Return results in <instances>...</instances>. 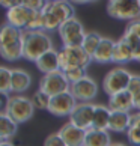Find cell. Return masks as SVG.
<instances>
[{"label":"cell","instance_id":"6da1fadb","mask_svg":"<svg viewBox=\"0 0 140 146\" xmlns=\"http://www.w3.org/2000/svg\"><path fill=\"white\" fill-rule=\"evenodd\" d=\"M53 39L45 30H24L23 32V51L24 59L29 62H36L42 54L50 51Z\"/></svg>","mask_w":140,"mask_h":146},{"label":"cell","instance_id":"7a4b0ae2","mask_svg":"<svg viewBox=\"0 0 140 146\" xmlns=\"http://www.w3.org/2000/svg\"><path fill=\"white\" fill-rule=\"evenodd\" d=\"M35 104L32 98L24 95H9L5 102V113L9 115L17 123H24L30 121L35 115Z\"/></svg>","mask_w":140,"mask_h":146},{"label":"cell","instance_id":"3957f363","mask_svg":"<svg viewBox=\"0 0 140 146\" xmlns=\"http://www.w3.org/2000/svg\"><path fill=\"white\" fill-rule=\"evenodd\" d=\"M107 14L115 20L134 21L140 18V0H109Z\"/></svg>","mask_w":140,"mask_h":146},{"label":"cell","instance_id":"277c9868","mask_svg":"<svg viewBox=\"0 0 140 146\" xmlns=\"http://www.w3.org/2000/svg\"><path fill=\"white\" fill-rule=\"evenodd\" d=\"M133 77V72L128 71L123 66H115L104 75L103 78V90L107 96H111L117 92L127 90L130 80Z\"/></svg>","mask_w":140,"mask_h":146},{"label":"cell","instance_id":"5b68a950","mask_svg":"<svg viewBox=\"0 0 140 146\" xmlns=\"http://www.w3.org/2000/svg\"><path fill=\"white\" fill-rule=\"evenodd\" d=\"M59 38H60L62 44L68 47H82L84 36L88 32L84 30L83 23L77 17H72L71 20L65 21L57 30Z\"/></svg>","mask_w":140,"mask_h":146},{"label":"cell","instance_id":"8992f818","mask_svg":"<svg viewBox=\"0 0 140 146\" xmlns=\"http://www.w3.org/2000/svg\"><path fill=\"white\" fill-rule=\"evenodd\" d=\"M59 60H60L62 69L72 68V66L86 69L90 65V62H94L92 56H89L83 47H68V45H63L59 50Z\"/></svg>","mask_w":140,"mask_h":146},{"label":"cell","instance_id":"52a82bcc","mask_svg":"<svg viewBox=\"0 0 140 146\" xmlns=\"http://www.w3.org/2000/svg\"><path fill=\"white\" fill-rule=\"evenodd\" d=\"M69 89H71V83L68 82L62 69L50 74H44L39 82V90L45 92L50 96L65 94V92H69Z\"/></svg>","mask_w":140,"mask_h":146},{"label":"cell","instance_id":"ba28073f","mask_svg":"<svg viewBox=\"0 0 140 146\" xmlns=\"http://www.w3.org/2000/svg\"><path fill=\"white\" fill-rule=\"evenodd\" d=\"M98 90H100L98 83L89 75L72 83L71 89H69V92L74 95V98L78 102H92L98 95Z\"/></svg>","mask_w":140,"mask_h":146},{"label":"cell","instance_id":"9c48e42d","mask_svg":"<svg viewBox=\"0 0 140 146\" xmlns=\"http://www.w3.org/2000/svg\"><path fill=\"white\" fill-rule=\"evenodd\" d=\"M77 104H78V101L74 98V95L71 92H65V94L51 96L48 113H51L56 117H66V116L69 117Z\"/></svg>","mask_w":140,"mask_h":146},{"label":"cell","instance_id":"30bf717a","mask_svg":"<svg viewBox=\"0 0 140 146\" xmlns=\"http://www.w3.org/2000/svg\"><path fill=\"white\" fill-rule=\"evenodd\" d=\"M94 113H95V104H92V102H78L75 106L74 111L71 113V116H69V122H72L78 128L88 131L89 128H92Z\"/></svg>","mask_w":140,"mask_h":146},{"label":"cell","instance_id":"8fae6325","mask_svg":"<svg viewBox=\"0 0 140 146\" xmlns=\"http://www.w3.org/2000/svg\"><path fill=\"white\" fill-rule=\"evenodd\" d=\"M32 12H33V9L26 8L24 5H17L14 8H9L6 9V23L21 30H26L32 17Z\"/></svg>","mask_w":140,"mask_h":146},{"label":"cell","instance_id":"7c38bea8","mask_svg":"<svg viewBox=\"0 0 140 146\" xmlns=\"http://www.w3.org/2000/svg\"><path fill=\"white\" fill-rule=\"evenodd\" d=\"M44 8L50 11L62 24L75 17L74 3H71L69 0H48Z\"/></svg>","mask_w":140,"mask_h":146},{"label":"cell","instance_id":"4fadbf2b","mask_svg":"<svg viewBox=\"0 0 140 146\" xmlns=\"http://www.w3.org/2000/svg\"><path fill=\"white\" fill-rule=\"evenodd\" d=\"M57 133L62 136V139L66 142L68 146H83V143H84L86 129L78 128L77 125H74L69 121L66 123H63Z\"/></svg>","mask_w":140,"mask_h":146},{"label":"cell","instance_id":"5bb4252c","mask_svg":"<svg viewBox=\"0 0 140 146\" xmlns=\"http://www.w3.org/2000/svg\"><path fill=\"white\" fill-rule=\"evenodd\" d=\"M109 109L111 111H131L134 109V96L130 90H122L109 96Z\"/></svg>","mask_w":140,"mask_h":146},{"label":"cell","instance_id":"9a60e30c","mask_svg":"<svg viewBox=\"0 0 140 146\" xmlns=\"http://www.w3.org/2000/svg\"><path fill=\"white\" fill-rule=\"evenodd\" d=\"M38 71L42 74H50L54 71H60V60H59V50L51 48L50 51H47L45 54H42L38 60L35 62Z\"/></svg>","mask_w":140,"mask_h":146},{"label":"cell","instance_id":"2e32d148","mask_svg":"<svg viewBox=\"0 0 140 146\" xmlns=\"http://www.w3.org/2000/svg\"><path fill=\"white\" fill-rule=\"evenodd\" d=\"M115 45H116V41L111 39L109 36H103V41L101 44L98 45L96 51L94 53L92 56V60L96 63H109L113 62V53H115Z\"/></svg>","mask_w":140,"mask_h":146},{"label":"cell","instance_id":"e0dca14e","mask_svg":"<svg viewBox=\"0 0 140 146\" xmlns=\"http://www.w3.org/2000/svg\"><path fill=\"white\" fill-rule=\"evenodd\" d=\"M32 86V75L21 68L12 69V94L21 95Z\"/></svg>","mask_w":140,"mask_h":146},{"label":"cell","instance_id":"ac0fdd59","mask_svg":"<svg viewBox=\"0 0 140 146\" xmlns=\"http://www.w3.org/2000/svg\"><path fill=\"white\" fill-rule=\"evenodd\" d=\"M110 145H111V137L107 129L89 128L86 131L83 146H110Z\"/></svg>","mask_w":140,"mask_h":146},{"label":"cell","instance_id":"d6986e66","mask_svg":"<svg viewBox=\"0 0 140 146\" xmlns=\"http://www.w3.org/2000/svg\"><path fill=\"white\" fill-rule=\"evenodd\" d=\"M134 60V53L131 50V47L127 44V41L121 36L116 41L115 45V53H113V63H116L117 66H122L128 62Z\"/></svg>","mask_w":140,"mask_h":146},{"label":"cell","instance_id":"ffe728a7","mask_svg":"<svg viewBox=\"0 0 140 146\" xmlns=\"http://www.w3.org/2000/svg\"><path fill=\"white\" fill-rule=\"evenodd\" d=\"M130 127H131V113L130 111H111L109 131L127 133Z\"/></svg>","mask_w":140,"mask_h":146},{"label":"cell","instance_id":"44dd1931","mask_svg":"<svg viewBox=\"0 0 140 146\" xmlns=\"http://www.w3.org/2000/svg\"><path fill=\"white\" fill-rule=\"evenodd\" d=\"M23 32L24 30L5 23L2 30H0V47H6V45H12V44H17V42H21L23 41Z\"/></svg>","mask_w":140,"mask_h":146},{"label":"cell","instance_id":"7402d4cb","mask_svg":"<svg viewBox=\"0 0 140 146\" xmlns=\"http://www.w3.org/2000/svg\"><path fill=\"white\" fill-rule=\"evenodd\" d=\"M18 131V123L5 111L0 113V140L9 142Z\"/></svg>","mask_w":140,"mask_h":146},{"label":"cell","instance_id":"603a6c76","mask_svg":"<svg viewBox=\"0 0 140 146\" xmlns=\"http://www.w3.org/2000/svg\"><path fill=\"white\" fill-rule=\"evenodd\" d=\"M110 117H111V110L109 109V106L95 104V113H94L92 128H96V129H107V131H109Z\"/></svg>","mask_w":140,"mask_h":146},{"label":"cell","instance_id":"cb8c5ba5","mask_svg":"<svg viewBox=\"0 0 140 146\" xmlns=\"http://www.w3.org/2000/svg\"><path fill=\"white\" fill-rule=\"evenodd\" d=\"M0 54L6 62H15L20 59H24V51H23V41L17 42L12 45L0 47Z\"/></svg>","mask_w":140,"mask_h":146},{"label":"cell","instance_id":"d4e9b609","mask_svg":"<svg viewBox=\"0 0 140 146\" xmlns=\"http://www.w3.org/2000/svg\"><path fill=\"white\" fill-rule=\"evenodd\" d=\"M0 92L5 96L12 94V69L8 66H0Z\"/></svg>","mask_w":140,"mask_h":146},{"label":"cell","instance_id":"484cf974","mask_svg":"<svg viewBox=\"0 0 140 146\" xmlns=\"http://www.w3.org/2000/svg\"><path fill=\"white\" fill-rule=\"evenodd\" d=\"M101 41H103V36H101L98 32H88L84 36V41H83L82 47L84 48V51L88 53L89 56H94V53L96 51V48L101 44Z\"/></svg>","mask_w":140,"mask_h":146},{"label":"cell","instance_id":"4316f807","mask_svg":"<svg viewBox=\"0 0 140 146\" xmlns=\"http://www.w3.org/2000/svg\"><path fill=\"white\" fill-rule=\"evenodd\" d=\"M32 101H33V104L36 109L39 110H48V107H50V102H51V96L47 95L45 92H42L38 89L33 96H32Z\"/></svg>","mask_w":140,"mask_h":146},{"label":"cell","instance_id":"83f0119b","mask_svg":"<svg viewBox=\"0 0 140 146\" xmlns=\"http://www.w3.org/2000/svg\"><path fill=\"white\" fill-rule=\"evenodd\" d=\"M63 74H65V77L68 78L69 83H75L78 82V80H82L83 77H86V69L84 68H78V66H72V68H66V69H62Z\"/></svg>","mask_w":140,"mask_h":146},{"label":"cell","instance_id":"f1b7e54d","mask_svg":"<svg viewBox=\"0 0 140 146\" xmlns=\"http://www.w3.org/2000/svg\"><path fill=\"white\" fill-rule=\"evenodd\" d=\"M127 139L133 146H140V122L137 121H131V127L128 128Z\"/></svg>","mask_w":140,"mask_h":146},{"label":"cell","instance_id":"f546056e","mask_svg":"<svg viewBox=\"0 0 140 146\" xmlns=\"http://www.w3.org/2000/svg\"><path fill=\"white\" fill-rule=\"evenodd\" d=\"M122 38L127 41V44L131 47L133 53H137L140 50V36H137L136 33H133V32H128V30H123V35Z\"/></svg>","mask_w":140,"mask_h":146},{"label":"cell","instance_id":"4dcf8cb0","mask_svg":"<svg viewBox=\"0 0 140 146\" xmlns=\"http://www.w3.org/2000/svg\"><path fill=\"white\" fill-rule=\"evenodd\" d=\"M44 146H68V145L59 133H53L44 140Z\"/></svg>","mask_w":140,"mask_h":146},{"label":"cell","instance_id":"1f68e13d","mask_svg":"<svg viewBox=\"0 0 140 146\" xmlns=\"http://www.w3.org/2000/svg\"><path fill=\"white\" fill-rule=\"evenodd\" d=\"M47 2L48 0H21V5H24L26 8L33 9V11H42Z\"/></svg>","mask_w":140,"mask_h":146},{"label":"cell","instance_id":"d6a6232c","mask_svg":"<svg viewBox=\"0 0 140 146\" xmlns=\"http://www.w3.org/2000/svg\"><path fill=\"white\" fill-rule=\"evenodd\" d=\"M127 90H130L133 94V96H136V95L140 94V74H133Z\"/></svg>","mask_w":140,"mask_h":146},{"label":"cell","instance_id":"836d02e7","mask_svg":"<svg viewBox=\"0 0 140 146\" xmlns=\"http://www.w3.org/2000/svg\"><path fill=\"white\" fill-rule=\"evenodd\" d=\"M125 30L133 32V33H136L137 36H140V18L139 20H134V21H130V23L127 24Z\"/></svg>","mask_w":140,"mask_h":146},{"label":"cell","instance_id":"e575fe53","mask_svg":"<svg viewBox=\"0 0 140 146\" xmlns=\"http://www.w3.org/2000/svg\"><path fill=\"white\" fill-rule=\"evenodd\" d=\"M0 3H2V6L5 9H9V8L17 6V5H21V0H0Z\"/></svg>","mask_w":140,"mask_h":146},{"label":"cell","instance_id":"d590c367","mask_svg":"<svg viewBox=\"0 0 140 146\" xmlns=\"http://www.w3.org/2000/svg\"><path fill=\"white\" fill-rule=\"evenodd\" d=\"M69 2L74 3V5H89V3L96 2V0H69Z\"/></svg>","mask_w":140,"mask_h":146},{"label":"cell","instance_id":"8d00e7d4","mask_svg":"<svg viewBox=\"0 0 140 146\" xmlns=\"http://www.w3.org/2000/svg\"><path fill=\"white\" fill-rule=\"evenodd\" d=\"M134 109L137 111H140V94L134 96Z\"/></svg>","mask_w":140,"mask_h":146},{"label":"cell","instance_id":"74e56055","mask_svg":"<svg viewBox=\"0 0 140 146\" xmlns=\"http://www.w3.org/2000/svg\"><path fill=\"white\" fill-rule=\"evenodd\" d=\"M131 121H137V122H140V111L133 113V115H131Z\"/></svg>","mask_w":140,"mask_h":146},{"label":"cell","instance_id":"f35d334b","mask_svg":"<svg viewBox=\"0 0 140 146\" xmlns=\"http://www.w3.org/2000/svg\"><path fill=\"white\" fill-rule=\"evenodd\" d=\"M134 60L140 63V50H139L137 53H134Z\"/></svg>","mask_w":140,"mask_h":146},{"label":"cell","instance_id":"ab89813d","mask_svg":"<svg viewBox=\"0 0 140 146\" xmlns=\"http://www.w3.org/2000/svg\"><path fill=\"white\" fill-rule=\"evenodd\" d=\"M0 146H14V145H12V142H2Z\"/></svg>","mask_w":140,"mask_h":146},{"label":"cell","instance_id":"60d3db41","mask_svg":"<svg viewBox=\"0 0 140 146\" xmlns=\"http://www.w3.org/2000/svg\"><path fill=\"white\" fill-rule=\"evenodd\" d=\"M110 146H127V145H123V143H111Z\"/></svg>","mask_w":140,"mask_h":146}]
</instances>
